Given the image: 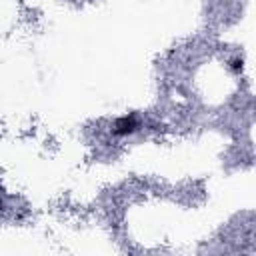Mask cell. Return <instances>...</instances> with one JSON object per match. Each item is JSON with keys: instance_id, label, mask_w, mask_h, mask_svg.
Masks as SVG:
<instances>
[{"instance_id": "obj_1", "label": "cell", "mask_w": 256, "mask_h": 256, "mask_svg": "<svg viewBox=\"0 0 256 256\" xmlns=\"http://www.w3.org/2000/svg\"><path fill=\"white\" fill-rule=\"evenodd\" d=\"M136 130H138V118H136V114L122 116V118H118V120L114 122V126H112V134H114V136H128V134H132V132H136Z\"/></svg>"}, {"instance_id": "obj_2", "label": "cell", "mask_w": 256, "mask_h": 256, "mask_svg": "<svg viewBox=\"0 0 256 256\" xmlns=\"http://www.w3.org/2000/svg\"><path fill=\"white\" fill-rule=\"evenodd\" d=\"M230 68H232L234 72H240V70H242V60H240V58H234V60L230 62Z\"/></svg>"}, {"instance_id": "obj_3", "label": "cell", "mask_w": 256, "mask_h": 256, "mask_svg": "<svg viewBox=\"0 0 256 256\" xmlns=\"http://www.w3.org/2000/svg\"><path fill=\"white\" fill-rule=\"evenodd\" d=\"M2 208H4V202H2V198H0V210H2Z\"/></svg>"}]
</instances>
